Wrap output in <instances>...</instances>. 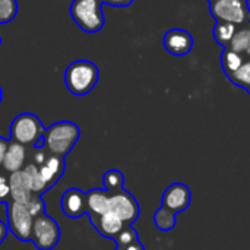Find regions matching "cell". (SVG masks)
Instances as JSON below:
<instances>
[{
    "label": "cell",
    "instance_id": "1",
    "mask_svg": "<svg viewBox=\"0 0 250 250\" xmlns=\"http://www.w3.org/2000/svg\"><path fill=\"white\" fill-rule=\"evenodd\" d=\"M79 135L81 130L73 122H57L45 129L42 136V146L51 155L66 157L76 145Z\"/></svg>",
    "mask_w": 250,
    "mask_h": 250
},
{
    "label": "cell",
    "instance_id": "2",
    "mask_svg": "<svg viewBox=\"0 0 250 250\" xmlns=\"http://www.w3.org/2000/svg\"><path fill=\"white\" fill-rule=\"evenodd\" d=\"M100 79L98 66L89 60H76L66 67L64 85L73 95L82 97L89 94Z\"/></svg>",
    "mask_w": 250,
    "mask_h": 250
},
{
    "label": "cell",
    "instance_id": "3",
    "mask_svg": "<svg viewBox=\"0 0 250 250\" xmlns=\"http://www.w3.org/2000/svg\"><path fill=\"white\" fill-rule=\"evenodd\" d=\"M44 126L41 120L32 113H22L16 116L10 125V141L23 146L37 148L42 145Z\"/></svg>",
    "mask_w": 250,
    "mask_h": 250
},
{
    "label": "cell",
    "instance_id": "4",
    "mask_svg": "<svg viewBox=\"0 0 250 250\" xmlns=\"http://www.w3.org/2000/svg\"><path fill=\"white\" fill-rule=\"evenodd\" d=\"M101 0H73L70 16L75 23L85 32H98L105 23Z\"/></svg>",
    "mask_w": 250,
    "mask_h": 250
},
{
    "label": "cell",
    "instance_id": "5",
    "mask_svg": "<svg viewBox=\"0 0 250 250\" xmlns=\"http://www.w3.org/2000/svg\"><path fill=\"white\" fill-rule=\"evenodd\" d=\"M6 214L9 231L21 242H31L34 217L28 211L26 205L10 201L6 204Z\"/></svg>",
    "mask_w": 250,
    "mask_h": 250
},
{
    "label": "cell",
    "instance_id": "6",
    "mask_svg": "<svg viewBox=\"0 0 250 250\" xmlns=\"http://www.w3.org/2000/svg\"><path fill=\"white\" fill-rule=\"evenodd\" d=\"M209 10L215 21L230 22L236 26L250 23V9L248 1L218 0L209 3Z\"/></svg>",
    "mask_w": 250,
    "mask_h": 250
},
{
    "label": "cell",
    "instance_id": "7",
    "mask_svg": "<svg viewBox=\"0 0 250 250\" xmlns=\"http://www.w3.org/2000/svg\"><path fill=\"white\" fill-rule=\"evenodd\" d=\"M60 240V227L50 215L42 214L34 218L31 242L38 250H51Z\"/></svg>",
    "mask_w": 250,
    "mask_h": 250
},
{
    "label": "cell",
    "instance_id": "8",
    "mask_svg": "<svg viewBox=\"0 0 250 250\" xmlns=\"http://www.w3.org/2000/svg\"><path fill=\"white\" fill-rule=\"evenodd\" d=\"M110 212L116 214L125 226H132L141 215V208L136 198L125 189L110 195Z\"/></svg>",
    "mask_w": 250,
    "mask_h": 250
},
{
    "label": "cell",
    "instance_id": "9",
    "mask_svg": "<svg viewBox=\"0 0 250 250\" xmlns=\"http://www.w3.org/2000/svg\"><path fill=\"white\" fill-rule=\"evenodd\" d=\"M192 202V192L183 183H173L170 185L161 199V207L170 209L174 214L183 212L189 208Z\"/></svg>",
    "mask_w": 250,
    "mask_h": 250
},
{
    "label": "cell",
    "instance_id": "10",
    "mask_svg": "<svg viewBox=\"0 0 250 250\" xmlns=\"http://www.w3.org/2000/svg\"><path fill=\"white\" fill-rule=\"evenodd\" d=\"M163 44H164V48L170 54L180 57V56H186L192 51L193 37L189 31H186L183 28H173L166 32Z\"/></svg>",
    "mask_w": 250,
    "mask_h": 250
},
{
    "label": "cell",
    "instance_id": "11",
    "mask_svg": "<svg viewBox=\"0 0 250 250\" xmlns=\"http://www.w3.org/2000/svg\"><path fill=\"white\" fill-rule=\"evenodd\" d=\"M62 211L67 218L76 220L81 218L88 212V205H86V193L82 192L81 189H67L60 201Z\"/></svg>",
    "mask_w": 250,
    "mask_h": 250
},
{
    "label": "cell",
    "instance_id": "12",
    "mask_svg": "<svg viewBox=\"0 0 250 250\" xmlns=\"http://www.w3.org/2000/svg\"><path fill=\"white\" fill-rule=\"evenodd\" d=\"M64 167H66L64 157L51 155V154L47 157V160L41 166H38V173H40V177H41L45 192L50 190L62 179V176L64 173Z\"/></svg>",
    "mask_w": 250,
    "mask_h": 250
},
{
    "label": "cell",
    "instance_id": "13",
    "mask_svg": "<svg viewBox=\"0 0 250 250\" xmlns=\"http://www.w3.org/2000/svg\"><path fill=\"white\" fill-rule=\"evenodd\" d=\"M9 186H10V195H12V201L19 202L26 205L32 196V188H31V182L29 177L26 174L25 170L12 173L7 179Z\"/></svg>",
    "mask_w": 250,
    "mask_h": 250
},
{
    "label": "cell",
    "instance_id": "14",
    "mask_svg": "<svg viewBox=\"0 0 250 250\" xmlns=\"http://www.w3.org/2000/svg\"><path fill=\"white\" fill-rule=\"evenodd\" d=\"M89 221L103 237L111 239V240L126 227L125 223L116 214H113L110 211L103 215L92 217V218H89Z\"/></svg>",
    "mask_w": 250,
    "mask_h": 250
},
{
    "label": "cell",
    "instance_id": "15",
    "mask_svg": "<svg viewBox=\"0 0 250 250\" xmlns=\"http://www.w3.org/2000/svg\"><path fill=\"white\" fill-rule=\"evenodd\" d=\"M25 161H26V148L23 145L15 142V141H10L7 151H6V155H4V160H3L1 168L6 173L12 174V173L23 170Z\"/></svg>",
    "mask_w": 250,
    "mask_h": 250
},
{
    "label": "cell",
    "instance_id": "16",
    "mask_svg": "<svg viewBox=\"0 0 250 250\" xmlns=\"http://www.w3.org/2000/svg\"><path fill=\"white\" fill-rule=\"evenodd\" d=\"M88 217H98L110 211V193L105 189H91L86 193Z\"/></svg>",
    "mask_w": 250,
    "mask_h": 250
},
{
    "label": "cell",
    "instance_id": "17",
    "mask_svg": "<svg viewBox=\"0 0 250 250\" xmlns=\"http://www.w3.org/2000/svg\"><path fill=\"white\" fill-rule=\"evenodd\" d=\"M248 56L245 54H240V53H236L233 51L231 48H223V53H221V66H223V70L226 73V76H230L233 75L236 70H239L242 67V64L246 62Z\"/></svg>",
    "mask_w": 250,
    "mask_h": 250
},
{
    "label": "cell",
    "instance_id": "18",
    "mask_svg": "<svg viewBox=\"0 0 250 250\" xmlns=\"http://www.w3.org/2000/svg\"><path fill=\"white\" fill-rule=\"evenodd\" d=\"M236 31H237V26L234 23L217 21L215 25H214V29H212V35H214L215 41L220 45H223V48H226V47L230 45Z\"/></svg>",
    "mask_w": 250,
    "mask_h": 250
},
{
    "label": "cell",
    "instance_id": "19",
    "mask_svg": "<svg viewBox=\"0 0 250 250\" xmlns=\"http://www.w3.org/2000/svg\"><path fill=\"white\" fill-rule=\"evenodd\" d=\"M229 48H231L236 53L245 54V56L248 54V51L250 50V23L237 26V31H236Z\"/></svg>",
    "mask_w": 250,
    "mask_h": 250
},
{
    "label": "cell",
    "instance_id": "20",
    "mask_svg": "<svg viewBox=\"0 0 250 250\" xmlns=\"http://www.w3.org/2000/svg\"><path fill=\"white\" fill-rule=\"evenodd\" d=\"M103 185L110 195L119 193L125 189V176L119 170H108L103 176Z\"/></svg>",
    "mask_w": 250,
    "mask_h": 250
},
{
    "label": "cell",
    "instance_id": "21",
    "mask_svg": "<svg viewBox=\"0 0 250 250\" xmlns=\"http://www.w3.org/2000/svg\"><path fill=\"white\" fill-rule=\"evenodd\" d=\"M176 214L171 212L170 209L161 207L155 214H154V224L158 230L161 231H171L176 227Z\"/></svg>",
    "mask_w": 250,
    "mask_h": 250
},
{
    "label": "cell",
    "instance_id": "22",
    "mask_svg": "<svg viewBox=\"0 0 250 250\" xmlns=\"http://www.w3.org/2000/svg\"><path fill=\"white\" fill-rule=\"evenodd\" d=\"M113 240L116 242V250H122L125 249L126 246L138 242L139 237H138V231L132 226H126Z\"/></svg>",
    "mask_w": 250,
    "mask_h": 250
},
{
    "label": "cell",
    "instance_id": "23",
    "mask_svg": "<svg viewBox=\"0 0 250 250\" xmlns=\"http://www.w3.org/2000/svg\"><path fill=\"white\" fill-rule=\"evenodd\" d=\"M234 85L243 88V89H248V86L250 85V57L246 59V62L242 64V67L239 70H236L233 75L227 76Z\"/></svg>",
    "mask_w": 250,
    "mask_h": 250
},
{
    "label": "cell",
    "instance_id": "24",
    "mask_svg": "<svg viewBox=\"0 0 250 250\" xmlns=\"http://www.w3.org/2000/svg\"><path fill=\"white\" fill-rule=\"evenodd\" d=\"M16 13H18L16 0H0V25L12 22Z\"/></svg>",
    "mask_w": 250,
    "mask_h": 250
},
{
    "label": "cell",
    "instance_id": "25",
    "mask_svg": "<svg viewBox=\"0 0 250 250\" xmlns=\"http://www.w3.org/2000/svg\"><path fill=\"white\" fill-rule=\"evenodd\" d=\"M26 208H28V211L31 212V215L34 218L45 214V205H44V202L41 199V195H37V193H32L29 202L26 204Z\"/></svg>",
    "mask_w": 250,
    "mask_h": 250
},
{
    "label": "cell",
    "instance_id": "26",
    "mask_svg": "<svg viewBox=\"0 0 250 250\" xmlns=\"http://www.w3.org/2000/svg\"><path fill=\"white\" fill-rule=\"evenodd\" d=\"M10 201H12V195H10L9 182L1 183L0 185V204H9Z\"/></svg>",
    "mask_w": 250,
    "mask_h": 250
},
{
    "label": "cell",
    "instance_id": "27",
    "mask_svg": "<svg viewBox=\"0 0 250 250\" xmlns=\"http://www.w3.org/2000/svg\"><path fill=\"white\" fill-rule=\"evenodd\" d=\"M101 3H105L114 7H127L133 3V0H101Z\"/></svg>",
    "mask_w": 250,
    "mask_h": 250
},
{
    "label": "cell",
    "instance_id": "28",
    "mask_svg": "<svg viewBox=\"0 0 250 250\" xmlns=\"http://www.w3.org/2000/svg\"><path fill=\"white\" fill-rule=\"evenodd\" d=\"M9 139H4L0 136V168L3 166V160H4V155H6V151H7V146H9Z\"/></svg>",
    "mask_w": 250,
    "mask_h": 250
},
{
    "label": "cell",
    "instance_id": "29",
    "mask_svg": "<svg viewBox=\"0 0 250 250\" xmlns=\"http://www.w3.org/2000/svg\"><path fill=\"white\" fill-rule=\"evenodd\" d=\"M7 233H9V227H7V224H6V223H3V221H0V245L4 242V239H6Z\"/></svg>",
    "mask_w": 250,
    "mask_h": 250
},
{
    "label": "cell",
    "instance_id": "30",
    "mask_svg": "<svg viewBox=\"0 0 250 250\" xmlns=\"http://www.w3.org/2000/svg\"><path fill=\"white\" fill-rule=\"evenodd\" d=\"M122 250H145V248H144V246H142V243L138 240V242H135V243H132V245L126 246L125 249H122Z\"/></svg>",
    "mask_w": 250,
    "mask_h": 250
},
{
    "label": "cell",
    "instance_id": "31",
    "mask_svg": "<svg viewBox=\"0 0 250 250\" xmlns=\"http://www.w3.org/2000/svg\"><path fill=\"white\" fill-rule=\"evenodd\" d=\"M6 182H7V177L3 176V174L0 173V185H1V183H6Z\"/></svg>",
    "mask_w": 250,
    "mask_h": 250
},
{
    "label": "cell",
    "instance_id": "32",
    "mask_svg": "<svg viewBox=\"0 0 250 250\" xmlns=\"http://www.w3.org/2000/svg\"><path fill=\"white\" fill-rule=\"evenodd\" d=\"M212 1H218V0H208V3H212ZM236 1H248V0H236Z\"/></svg>",
    "mask_w": 250,
    "mask_h": 250
},
{
    "label": "cell",
    "instance_id": "33",
    "mask_svg": "<svg viewBox=\"0 0 250 250\" xmlns=\"http://www.w3.org/2000/svg\"><path fill=\"white\" fill-rule=\"evenodd\" d=\"M1 100H3V92H1V88H0V103H1Z\"/></svg>",
    "mask_w": 250,
    "mask_h": 250
},
{
    "label": "cell",
    "instance_id": "34",
    "mask_svg": "<svg viewBox=\"0 0 250 250\" xmlns=\"http://www.w3.org/2000/svg\"><path fill=\"white\" fill-rule=\"evenodd\" d=\"M246 91H248V94H249V95H250V85H249V86H248V89H246Z\"/></svg>",
    "mask_w": 250,
    "mask_h": 250
},
{
    "label": "cell",
    "instance_id": "35",
    "mask_svg": "<svg viewBox=\"0 0 250 250\" xmlns=\"http://www.w3.org/2000/svg\"><path fill=\"white\" fill-rule=\"evenodd\" d=\"M246 56H248V57H250V50H249V51H248V54H246Z\"/></svg>",
    "mask_w": 250,
    "mask_h": 250
},
{
    "label": "cell",
    "instance_id": "36",
    "mask_svg": "<svg viewBox=\"0 0 250 250\" xmlns=\"http://www.w3.org/2000/svg\"><path fill=\"white\" fill-rule=\"evenodd\" d=\"M0 45H1V37H0Z\"/></svg>",
    "mask_w": 250,
    "mask_h": 250
}]
</instances>
